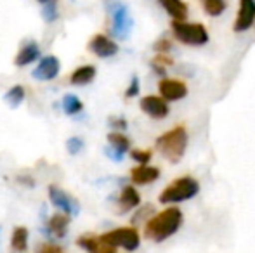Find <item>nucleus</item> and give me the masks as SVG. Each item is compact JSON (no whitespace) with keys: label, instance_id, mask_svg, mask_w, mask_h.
Here are the masks:
<instances>
[{"label":"nucleus","instance_id":"obj_1","mask_svg":"<svg viewBox=\"0 0 255 253\" xmlns=\"http://www.w3.org/2000/svg\"><path fill=\"white\" fill-rule=\"evenodd\" d=\"M182 222H184L182 210L175 205H170L161 212L154 213L144 224V238L153 243H163L181 229Z\"/></svg>","mask_w":255,"mask_h":253},{"label":"nucleus","instance_id":"obj_2","mask_svg":"<svg viewBox=\"0 0 255 253\" xmlns=\"http://www.w3.org/2000/svg\"><path fill=\"white\" fill-rule=\"evenodd\" d=\"M188 144H189V134H188V128L184 125L172 127L170 130L158 135L156 141H154L156 151L170 163H179L184 158Z\"/></svg>","mask_w":255,"mask_h":253},{"label":"nucleus","instance_id":"obj_3","mask_svg":"<svg viewBox=\"0 0 255 253\" xmlns=\"http://www.w3.org/2000/svg\"><path fill=\"white\" fill-rule=\"evenodd\" d=\"M200 192V182L191 175H182L172 180L163 191L160 192L158 201L161 205H177L182 201H189Z\"/></svg>","mask_w":255,"mask_h":253},{"label":"nucleus","instance_id":"obj_4","mask_svg":"<svg viewBox=\"0 0 255 253\" xmlns=\"http://www.w3.org/2000/svg\"><path fill=\"white\" fill-rule=\"evenodd\" d=\"M170 31L179 44L188 47H203L210 38L207 26L203 23H193V21H172Z\"/></svg>","mask_w":255,"mask_h":253},{"label":"nucleus","instance_id":"obj_5","mask_svg":"<svg viewBox=\"0 0 255 253\" xmlns=\"http://www.w3.org/2000/svg\"><path fill=\"white\" fill-rule=\"evenodd\" d=\"M104 7L111 17V35L125 40L132 30V17L128 7L120 0H104Z\"/></svg>","mask_w":255,"mask_h":253},{"label":"nucleus","instance_id":"obj_6","mask_svg":"<svg viewBox=\"0 0 255 253\" xmlns=\"http://www.w3.org/2000/svg\"><path fill=\"white\" fill-rule=\"evenodd\" d=\"M101 238L113 248H124L127 252H135L141 245V234L135 227H117L101 234Z\"/></svg>","mask_w":255,"mask_h":253},{"label":"nucleus","instance_id":"obj_7","mask_svg":"<svg viewBox=\"0 0 255 253\" xmlns=\"http://www.w3.org/2000/svg\"><path fill=\"white\" fill-rule=\"evenodd\" d=\"M255 26V0H240L233 30L235 33H245Z\"/></svg>","mask_w":255,"mask_h":253},{"label":"nucleus","instance_id":"obj_8","mask_svg":"<svg viewBox=\"0 0 255 253\" xmlns=\"http://www.w3.org/2000/svg\"><path fill=\"white\" fill-rule=\"evenodd\" d=\"M158 92H160V95L165 99V101L177 102V101H181V99H184L189 90H188L186 82L179 80V78L165 77L158 82Z\"/></svg>","mask_w":255,"mask_h":253},{"label":"nucleus","instance_id":"obj_9","mask_svg":"<svg viewBox=\"0 0 255 253\" xmlns=\"http://www.w3.org/2000/svg\"><path fill=\"white\" fill-rule=\"evenodd\" d=\"M139 108L144 115H148L153 120H163L170 113L168 101H165L161 95H144L139 101Z\"/></svg>","mask_w":255,"mask_h":253},{"label":"nucleus","instance_id":"obj_10","mask_svg":"<svg viewBox=\"0 0 255 253\" xmlns=\"http://www.w3.org/2000/svg\"><path fill=\"white\" fill-rule=\"evenodd\" d=\"M49 199H51V203L56 208L63 210L70 217L78 215V212H80V205H78L77 199L57 186H49Z\"/></svg>","mask_w":255,"mask_h":253},{"label":"nucleus","instance_id":"obj_11","mask_svg":"<svg viewBox=\"0 0 255 253\" xmlns=\"http://www.w3.org/2000/svg\"><path fill=\"white\" fill-rule=\"evenodd\" d=\"M59 70H61V63L56 56H45V58L40 59L38 66L33 70L31 77L38 82H51L54 78L59 75Z\"/></svg>","mask_w":255,"mask_h":253},{"label":"nucleus","instance_id":"obj_12","mask_svg":"<svg viewBox=\"0 0 255 253\" xmlns=\"http://www.w3.org/2000/svg\"><path fill=\"white\" fill-rule=\"evenodd\" d=\"M89 51L94 52L98 58H113V56L118 54V44L113 40V38L106 37V35H96L92 37V40L89 42Z\"/></svg>","mask_w":255,"mask_h":253},{"label":"nucleus","instance_id":"obj_13","mask_svg":"<svg viewBox=\"0 0 255 253\" xmlns=\"http://www.w3.org/2000/svg\"><path fill=\"white\" fill-rule=\"evenodd\" d=\"M161 175V170L153 165H137L130 170V180L137 186H148L158 180Z\"/></svg>","mask_w":255,"mask_h":253},{"label":"nucleus","instance_id":"obj_14","mask_svg":"<svg viewBox=\"0 0 255 253\" xmlns=\"http://www.w3.org/2000/svg\"><path fill=\"white\" fill-rule=\"evenodd\" d=\"M68 226H70V215L66 213H56L45 224V233L56 240H63L66 236Z\"/></svg>","mask_w":255,"mask_h":253},{"label":"nucleus","instance_id":"obj_15","mask_svg":"<svg viewBox=\"0 0 255 253\" xmlns=\"http://www.w3.org/2000/svg\"><path fill=\"white\" fill-rule=\"evenodd\" d=\"M77 245L84 250H87L89 253H115L117 248H113L111 245H108L101 236H82L77 240Z\"/></svg>","mask_w":255,"mask_h":253},{"label":"nucleus","instance_id":"obj_16","mask_svg":"<svg viewBox=\"0 0 255 253\" xmlns=\"http://www.w3.org/2000/svg\"><path fill=\"white\" fill-rule=\"evenodd\" d=\"M118 212L125 213V212H130V210L137 208L141 205V194L139 191L135 189L134 186H125L122 189L120 196H118Z\"/></svg>","mask_w":255,"mask_h":253},{"label":"nucleus","instance_id":"obj_17","mask_svg":"<svg viewBox=\"0 0 255 253\" xmlns=\"http://www.w3.org/2000/svg\"><path fill=\"white\" fill-rule=\"evenodd\" d=\"M158 3L172 17V21H188L189 5L184 0H158Z\"/></svg>","mask_w":255,"mask_h":253},{"label":"nucleus","instance_id":"obj_18","mask_svg":"<svg viewBox=\"0 0 255 253\" xmlns=\"http://www.w3.org/2000/svg\"><path fill=\"white\" fill-rule=\"evenodd\" d=\"M38 58H40V47H38L35 42H30V44H26L17 52V56L14 58V64H16L17 68H24V66H28V64L35 63Z\"/></svg>","mask_w":255,"mask_h":253},{"label":"nucleus","instance_id":"obj_19","mask_svg":"<svg viewBox=\"0 0 255 253\" xmlns=\"http://www.w3.org/2000/svg\"><path fill=\"white\" fill-rule=\"evenodd\" d=\"M96 78V68L91 66V64H85V66H80L71 73V84L73 85H87L91 84Z\"/></svg>","mask_w":255,"mask_h":253},{"label":"nucleus","instance_id":"obj_20","mask_svg":"<svg viewBox=\"0 0 255 253\" xmlns=\"http://www.w3.org/2000/svg\"><path fill=\"white\" fill-rule=\"evenodd\" d=\"M108 142H110V148L113 151L120 153V155H125L130 149V139L122 134V132H111V134H108Z\"/></svg>","mask_w":255,"mask_h":253},{"label":"nucleus","instance_id":"obj_21","mask_svg":"<svg viewBox=\"0 0 255 253\" xmlns=\"http://www.w3.org/2000/svg\"><path fill=\"white\" fill-rule=\"evenodd\" d=\"M202 7L207 16L219 17L228 9V2H226V0H202Z\"/></svg>","mask_w":255,"mask_h":253},{"label":"nucleus","instance_id":"obj_22","mask_svg":"<svg viewBox=\"0 0 255 253\" xmlns=\"http://www.w3.org/2000/svg\"><path fill=\"white\" fill-rule=\"evenodd\" d=\"M149 66H151V70L154 73L165 75L167 73V68L174 66V59H172L168 54H154L153 59L149 61Z\"/></svg>","mask_w":255,"mask_h":253},{"label":"nucleus","instance_id":"obj_23","mask_svg":"<svg viewBox=\"0 0 255 253\" xmlns=\"http://www.w3.org/2000/svg\"><path fill=\"white\" fill-rule=\"evenodd\" d=\"M10 245L16 252H26L28 248V229L26 227H16L12 233Z\"/></svg>","mask_w":255,"mask_h":253},{"label":"nucleus","instance_id":"obj_24","mask_svg":"<svg viewBox=\"0 0 255 253\" xmlns=\"http://www.w3.org/2000/svg\"><path fill=\"white\" fill-rule=\"evenodd\" d=\"M63 109L66 115L73 116V115H78V113L84 109V102L73 94H66L63 97Z\"/></svg>","mask_w":255,"mask_h":253},{"label":"nucleus","instance_id":"obj_25","mask_svg":"<svg viewBox=\"0 0 255 253\" xmlns=\"http://www.w3.org/2000/svg\"><path fill=\"white\" fill-rule=\"evenodd\" d=\"M3 99H5V102L10 106V108H17V106H19L21 102L24 101V88H23V85H14V87H10L9 90L5 92Z\"/></svg>","mask_w":255,"mask_h":253},{"label":"nucleus","instance_id":"obj_26","mask_svg":"<svg viewBox=\"0 0 255 253\" xmlns=\"http://www.w3.org/2000/svg\"><path fill=\"white\" fill-rule=\"evenodd\" d=\"M153 215H154L153 205H144L137 210V213H135L134 217H132V224H146Z\"/></svg>","mask_w":255,"mask_h":253},{"label":"nucleus","instance_id":"obj_27","mask_svg":"<svg viewBox=\"0 0 255 253\" xmlns=\"http://www.w3.org/2000/svg\"><path fill=\"white\" fill-rule=\"evenodd\" d=\"M130 158L137 162L139 165H148L153 158V153L149 149H134V151H130Z\"/></svg>","mask_w":255,"mask_h":253},{"label":"nucleus","instance_id":"obj_28","mask_svg":"<svg viewBox=\"0 0 255 253\" xmlns=\"http://www.w3.org/2000/svg\"><path fill=\"white\" fill-rule=\"evenodd\" d=\"M172 47H174V44H172V40H170V38H167V37L158 38V40L154 42V45H153V49H154V52H156V54H168V52L172 51Z\"/></svg>","mask_w":255,"mask_h":253},{"label":"nucleus","instance_id":"obj_29","mask_svg":"<svg viewBox=\"0 0 255 253\" xmlns=\"http://www.w3.org/2000/svg\"><path fill=\"white\" fill-rule=\"evenodd\" d=\"M42 17H44L45 23H54L59 17V12H57V3H49V5L42 7Z\"/></svg>","mask_w":255,"mask_h":253},{"label":"nucleus","instance_id":"obj_30","mask_svg":"<svg viewBox=\"0 0 255 253\" xmlns=\"http://www.w3.org/2000/svg\"><path fill=\"white\" fill-rule=\"evenodd\" d=\"M84 149V139L80 137H70L66 141V151L70 153L71 156L78 155V153Z\"/></svg>","mask_w":255,"mask_h":253},{"label":"nucleus","instance_id":"obj_31","mask_svg":"<svg viewBox=\"0 0 255 253\" xmlns=\"http://www.w3.org/2000/svg\"><path fill=\"white\" fill-rule=\"evenodd\" d=\"M139 78L137 77H132V80H130V84H128V87H127V90H125V97L127 99H132V97H135V95L139 94Z\"/></svg>","mask_w":255,"mask_h":253},{"label":"nucleus","instance_id":"obj_32","mask_svg":"<svg viewBox=\"0 0 255 253\" xmlns=\"http://www.w3.org/2000/svg\"><path fill=\"white\" fill-rule=\"evenodd\" d=\"M110 125L113 128H117V130H125V128L128 127V123H127V120H125L124 116H111Z\"/></svg>","mask_w":255,"mask_h":253},{"label":"nucleus","instance_id":"obj_33","mask_svg":"<svg viewBox=\"0 0 255 253\" xmlns=\"http://www.w3.org/2000/svg\"><path fill=\"white\" fill-rule=\"evenodd\" d=\"M40 253H64V252H63V248H61L59 245L45 243V245H42Z\"/></svg>","mask_w":255,"mask_h":253},{"label":"nucleus","instance_id":"obj_34","mask_svg":"<svg viewBox=\"0 0 255 253\" xmlns=\"http://www.w3.org/2000/svg\"><path fill=\"white\" fill-rule=\"evenodd\" d=\"M17 180H19V184H23V186H28V187L35 186V180L31 179L30 175H17Z\"/></svg>","mask_w":255,"mask_h":253},{"label":"nucleus","instance_id":"obj_35","mask_svg":"<svg viewBox=\"0 0 255 253\" xmlns=\"http://www.w3.org/2000/svg\"><path fill=\"white\" fill-rule=\"evenodd\" d=\"M37 2L44 7V5H49V3H57V0H37Z\"/></svg>","mask_w":255,"mask_h":253},{"label":"nucleus","instance_id":"obj_36","mask_svg":"<svg viewBox=\"0 0 255 253\" xmlns=\"http://www.w3.org/2000/svg\"><path fill=\"white\" fill-rule=\"evenodd\" d=\"M254 28H255V26H254Z\"/></svg>","mask_w":255,"mask_h":253}]
</instances>
